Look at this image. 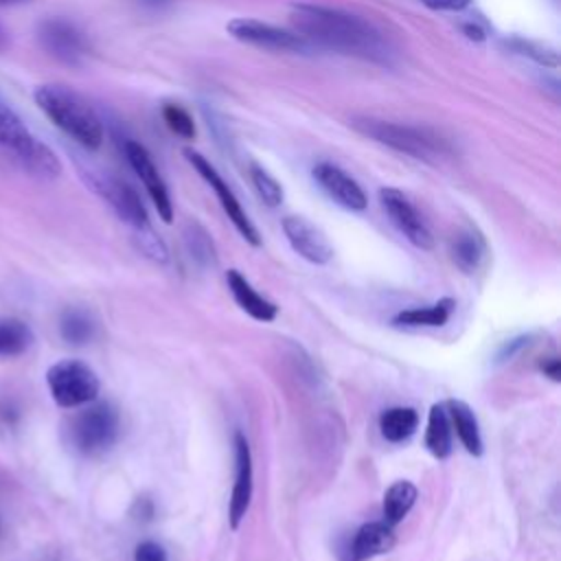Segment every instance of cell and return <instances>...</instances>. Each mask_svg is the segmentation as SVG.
Segmentation results:
<instances>
[{
    "label": "cell",
    "instance_id": "obj_1",
    "mask_svg": "<svg viewBox=\"0 0 561 561\" xmlns=\"http://www.w3.org/2000/svg\"><path fill=\"white\" fill-rule=\"evenodd\" d=\"M291 26L311 46L316 44L381 66H392L394 61V48L383 33L348 11L300 2L291 7Z\"/></svg>",
    "mask_w": 561,
    "mask_h": 561
},
{
    "label": "cell",
    "instance_id": "obj_2",
    "mask_svg": "<svg viewBox=\"0 0 561 561\" xmlns=\"http://www.w3.org/2000/svg\"><path fill=\"white\" fill-rule=\"evenodd\" d=\"M33 99L37 107L53 121V125L70 136L77 145L88 151L101 147L103 123L81 94L59 83H44L35 88Z\"/></svg>",
    "mask_w": 561,
    "mask_h": 561
},
{
    "label": "cell",
    "instance_id": "obj_3",
    "mask_svg": "<svg viewBox=\"0 0 561 561\" xmlns=\"http://www.w3.org/2000/svg\"><path fill=\"white\" fill-rule=\"evenodd\" d=\"M351 127L383 147H390L423 162H438L440 158L451 153L449 142L427 127H414L373 116H355L351 118Z\"/></svg>",
    "mask_w": 561,
    "mask_h": 561
},
{
    "label": "cell",
    "instance_id": "obj_4",
    "mask_svg": "<svg viewBox=\"0 0 561 561\" xmlns=\"http://www.w3.org/2000/svg\"><path fill=\"white\" fill-rule=\"evenodd\" d=\"M0 149L35 178L55 180L61 173V162L50 147L39 142L22 118L4 103H0Z\"/></svg>",
    "mask_w": 561,
    "mask_h": 561
},
{
    "label": "cell",
    "instance_id": "obj_5",
    "mask_svg": "<svg viewBox=\"0 0 561 561\" xmlns=\"http://www.w3.org/2000/svg\"><path fill=\"white\" fill-rule=\"evenodd\" d=\"M70 440L77 451L96 456L107 451L121 432L118 410L107 401H92L70 421Z\"/></svg>",
    "mask_w": 561,
    "mask_h": 561
},
{
    "label": "cell",
    "instance_id": "obj_6",
    "mask_svg": "<svg viewBox=\"0 0 561 561\" xmlns=\"http://www.w3.org/2000/svg\"><path fill=\"white\" fill-rule=\"evenodd\" d=\"M53 401L59 408H79L96 401L101 381L96 373L79 359H61L46 373Z\"/></svg>",
    "mask_w": 561,
    "mask_h": 561
},
{
    "label": "cell",
    "instance_id": "obj_7",
    "mask_svg": "<svg viewBox=\"0 0 561 561\" xmlns=\"http://www.w3.org/2000/svg\"><path fill=\"white\" fill-rule=\"evenodd\" d=\"M184 156L186 160L193 164V169L202 175V180L215 191L224 213L228 215V219L234 224V228L239 230V234L250 243V245H261V234L259 230L254 228V224L250 221V217L245 215L243 206L239 204L237 195L232 193V188L224 182V178L219 175V171L210 164V160H206L199 151H193V149H184Z\"/></svg>",
    "mask_w": 561,
    "mask_h": 561
},
{
    "label": "cell",
    "instance_id": "obj_8",
    "mask_svg": "<svg viewBox=\"0 0 561 561\" xmlns=\"http://www.w3.org/2000/svg\"><path fill=\"white\" fill-rule=\"evenodd\" d=\"M83 178L112 206V210L134 230L149 226V217L140 195L125 180H118L103 171H85Z\"/></svg>",
    "mask_w": 561,
    "mask_h": 561
},
{
    "label": "cell",
    "instance_id": "obj_9",
    "mask_svg": "<svg viewBox=\"0 0 561 561\" xmlns=\"http://www.w3.org/2000/svg\"><path fill=\"white\" fill-rule=\"evenodd\" d=\"M226 28L234 39L259 46V48L280 50V53H309L311 50V44L305 37H300L298 33L272 26L261 20L234 18L228 22Z\"/></svg>",
    "mask_w": 561,
    "mask_h": 561
},
{
    "label": "cell",
    "instance_id": "obj_10",
    "mask_svg": "<svg viewBox=\"0 0 561 561\" xmlns=\"http://www.w3.org/2000/svg\"><path fill=\"white\" fill-rule=\"evenodd\" d=\"M379 202H381L386 215L390 217V221L412 245H416L421 250L434 248V234H432L430 226L425 224V219L421 217V213L416 210V206L410 202V197L405 193H401L399 188L386 186L379 191Z\"/></svg>",
    "mask_w": 561,
    "mask_h": 561
},
{
    "label": "cell",
    "instance_id": "obj_11",
    "mask_svg": "<svg viewBox=\"0 0 561 561\" xmlns=\"http://www.w3.org/2000/svg\"><path fill=\"white\" fill-rule=\"evenodd\" d=\"M123 153H125L129 167L134 169V173H136V175L140 178V182L145 184V188H147V193H149V197H151V202H153L158 215L162 217V221L171 224V221H173L171 195H169V188H167V184H164V180H162L158 167L153 164L149 151H147L140 142H136V140H131V138H125V142H123Z\"/></svg>",
    "mask_w": 561,
    "mask_h": 561
},
{
    "label": "cell",
    "instance_id": "obj_12",
    "mask_svg": "<svg viewBox=\"0 0 561 561\" xmlns=\"http://www.w3.org/2000/svg\"><path fill=\"white\" fill-rule=\"evenodd\" d=\"M280 226L294 252L300 254L305 261L313 265H327L333 259V248L327 234L318 226H313L309 219L298 215H287L283 217Z\"/></svg>",
    "mask_w": 561,
    "mask_h": 561
},
{
    "label": "cell",
    "instance_id": "obj_13",
    "mask_svg": "<svg viewBox=\"0 0 561 561\" xmlns=\"http://www.w3.org/2000/svg\"><path fill=\"white\" fill-rule=\"evenodd\" d=\"M234 462H237V471H234V484H232V495L228 506V522L232 530H237L245 519V513L252 502V491H254L252 451H250L248 438L241 432L234 434Z\"/></svg>",
    "mask_w": 561,
    "mask_h": 561
},
{
    "label": "cell",
    "instance_id": "obj_14",
    "mask_svg": "<svg viewBox=\"0 0 561 561\" xmlns=\"http://www.w3.org/2000/svg\"><path fill=\"white\" fill-rule=\"evenodd\" d=\"M37 37L48 55L68 66H79L85 57V39L79 28L66 20L53 18L39 24Z\"/></svg>",
    "mask_w": 561,
    "mask_h": 561
},
{
    "label": "cell",
    "instance_id": "obj_15",
    "mask_svg": "<svg viewBox=\"0 0 561 561\" xmlns=\"http://www.w3.org/2000/svg\"><path fill=\"white\" fill-rule=\"evenodd\" d=\"M311 173H313V180L320 184V188L346 210H364L368 206V197L364 188L337 164L318 162Z\"/></svg>",
    "mask_w": 561,
    "mask_h": 561
},
{
    "label": "cell",
    "instance_id": "obj_16",
    "mask_svg": "<svg viewBox=\"0 0 561 561\" xmlns=\"http://www.w3.org/2000/svg\"><path fill=\"white\" fill-rule=\"evenodd\" d=\"M394 541H397L394 530L383 519L366 522L353 533V537L344 550V554H346L344 561H368L373 557L386 554L394 548Z\"/></svg>",
    "mask_w": 561,
    "mask_h": 561
},
{
    "label": "cell",
    "instance_id": "obj_17",
    "mask_svg": "<svg viewBox=\"0 0 561 561\" xmlns=\"http://www.w3.org/2000/svg\"><path fill=\"white\" fill-rule=\"evenodd\" d=\"M226 283H228V289L234 298V302L254 320L259 322H272L276 316H278V307L267 300L265 296H261L252 283L239 272V270H228L226 274Z\"/></svg>",
    "mask_w": 561,
    "mask_h": 561
},
{
    "label": "cell",
    "instance_id": "obj_18",
    "mask_svg": "<svg viewBox=\"0 0 561 561\" xmlns=\"http://www.w3.org/2000/svg\"><path fill=\"white\" fill-rule=\"evenodd\" d=\"M445 410H447V416H449V423H451V432H456L462 447L471 456H482L484 443H482L480 425H478V419H476L473 410L460 399L445 401Z\"/></svg>",
    "mask_w": 561,
    "mask_h": 561
},
{
    "label": "cell",
    "instance_id": "obj_19",
    "mask_svg": "<svg viewBox=\"0 0 561 561\" xmlns=\"http://www.w3.org/2000/svg\"><path fill=\"white\" fill-rule=\"evenodd\" d=\"M456 311V300L445 296L427 307H410L401 309L390 318L394 327H443Z\"/></svg>",
    "mask_w": 561,
    "mask_h": 561
},
{
    "label": "cell",
    "instance_id": "obj_20",
    "mask_svg": "<svg viewBox=\"0 0 561 561\" xmlns=\"http://www.w3.org/2000/svg\"><path fill=\"white\" fill-rule=\"evenodd\" d=\"M449 254L454 265L465 272V274H473L480 270V265L486 259V243L482 239V234L478 230H460L449 245Z\"/></svg>",
    "mask_w": 561,
    "mask_h": 561
},
{
    "label": "cell",
    "instance_id": "obj_21",
    "mask_svg": "<svg viewBox=\"0 0 561 561\" xmlns=\"http://www.w3.org/2000/svg\"><path fill=\"white\" fill-rule=\"evenodd\" d=\"M419 497V489L410 482V480H397L392 482L386 493H383V502H381V515L383 522L388 526H397L405 519V515L412 511L414 502Z\"/></svg>",
    "mask_w": 561,
    "mask_h": 561
},
{
    "label": "cell",
    "instance_id": "obj_22",
    "mask_svg": "<svg viewBox=\"0 0 561 561\" xmlns=\"http://www.w3.org/2000/svg\"><path fill=\"white\" fill-rule=\"evenodd\" d=\"M451 423L445 410V403H434L427 414V430H425V447L427 451L445 460L451 454Z\"/></svg>",
    "mask_w": 561,
    "mask_h": 561
},
{
    "label": "cell",
    "instance_id": "obj_23",
    "mask_svg": "<svg viewBox=\"0 0 561 561\" xmlns=\"http://www.w3.org/2000/svg\"><path fill=\"white\" fill-rule=\"evenodd\" d=\"M419 427V412L408 405H394L379 414V432L388 443L408 440Z\"/></svg>",
    "mask_w": 561,
    "mask_h": 561
},
{
    "label": "cell",
    "instance_id": "obj_24",
    "mask_svg": "<svg viewBox=\"0 0 561 561\" xmlns=\"http://www.w3.org/2000/svg\"><path fill=\"white\" fill-rule=\"evenodd\" d=\"M35 342L33 329L18 318H0V357H15Z\"/></svg>",
    "mask_w": 561,
    "mask_h": 561
},
{
    "label": "cell",
    "instance_id": "obj_25",
    "mask_svg": "<svg viewBox=\"0 0 561 561\" xmlns=\"http://www.w3.org/2000/svg\"><path fill=\"white\" fill-rule=\"evenodd\" d=\"M59 331H61V337L68 344L81 346V344L92 340V335H94V320H92V316L88 311L72 307V309L64 311L61 322H59Z\"/></svg>",
    "mask_w": 561,
    "mask_h": 561
},
{
    "label": "cell",
    "instance_id": "obj_26",
    "mask_svg": "<svg viewBox=\"0 0 561 561\" xmlns=\"http://www.w3.org/2000/svg\"><path fill=\"white\" fill-rule=\"evenodd\" d=\"M184 243L188 254L199 263V265H215V248L208 237V232L199 224H188L184 228Z\"/></svg>",
    "mask_w": 561,
    "mask_h": 561
},
{
    "label": "cell",
    "instance_id": "obj_27",
    "mask_svg": "<svg viewBox=\"0 0 561 561\" xmlns=\"http://www.w3.org/2000/svg\"><path fill=\"white\" fill-rule=\"evenodd\" d=\"M250 180L259 193V197L267 204V206H280L283 204V186L276 182V178L263 169L256 162H250Z\"/></svg>",
    "mask_w": 561,
    "mask_h": 561
},
{
    "label": "cell",
    "instance_id": "obj_28",
    "mask_svg": "<svg viewBox=\"0 0 561 561\" xmlns=\"http://www.w3.org/2000/svg\"><path fill=\"white\" fill-rule=\"evenodd\" d=\"M162 118H164L167 127L175 136H180L184 140H193L195 138V123H193L191 114L184 107H180L175 103H164L162 105Z\"/></svg>",
    "mask_w": 561,
    "mask_h": 561
},
{
    "label": "cell",
    "instance_id": "obj_29",
    "mask_svg": "<svg viewBox=\"0 0 561 561\" xmlns=\"http://www.w3.org/2000/svg\"><path fill=\"white\" fill-rule=\"evenodd\" d=\"M136 232H138V248H140V252H145V256H149L151 261H158V263H164L169 259L164 241L151 230V226L140 228Z\"/></svg>",
    "mask_w": 561,
    "mask_h": 561
},
{
    "label": "cell",
    "instance_id": "obj_30",
    "mask_svg": "<svg viewBox=\"0 0 561 561\" xmlns=\"http://www.w3.org/2000/svg\"><path fill=\"white\" fill-rule=\"evenodd\" d=\"M511 46L517 50V53H522V55H526V57H530V59H535L537 64H543V66H557L559 64V59H557V53L552 50V48H546V46H541V44H535V42H528V39H513L511 42Z\"/></svg>",
    "mask_w": 561,
    "mask_h": 561
},
{
    "label": "cell",
    "instance_id": "obj_31",
    "mask_svg": "<svg viewBox=\"0 0 561 561\" xmlns=\"http://www.w3.org/2000/svg\"><path fill=\"white\" fill-rule=\"evenodd\" d=\"M134 561H169V554L158 541H142L134 550Z\"/></svg>",
    "mask_w": 561,
    "mask_h": 561
},
{
    "label": "cell",
    "instance_id": "obj_32",
    "mask_svg": "<svg viewBox=\"0 0 561 561\" xmlns=\"http://www.w3.org/2000/svg\"><path fill=\"white\" fill-rule=\"evenodd\" d=\"M421 2L436 11H462L469 7V0H421Z\"/></svg>",
    "mask_w": 561,
    "mask_h": 561
},
{
    "label": "cell",
    "instance_id": "obj_33",
    "mask_svg": "<svg viewBox=\"0 0 561 561\" xmlns=\"http://www.w3.org/2000/svg\"><path fill=\"white\" fill-rule=\"evenodd\" d=\"M528 335H519V337H515V340H511V342H506L502 348H500V353H497V359H511L517 351H522L524 346H528Z\"/></svg>",
    "mask_w": 561,
    "mask_h": 561
},
{
    "label": "cell",
    "instance_id": "obj_34",
    "mask_svg": "<svg viewBox=\"0 0 561 561\" xmlns=\"http://www.w3.org/2000/svg\"><path fill=\"white\" fill-rule=\"evenodd\" d=\"M541 373L546 377H550L552 381H559L561 379V362H559V357H546L541 362Z\"/></svg>",
    "mask_w": 561,
    "mask_h": 561
},
{
    "label": "cell",
    "instance_id": "obj_35",
    "mask_svg": "<svg viewBox=\"0 0 561 561\" xmlns=\"http://www.w3.org/2000/svg\"><path fill=\"white\" fill-rule=\"evenodd\" d=\"M460 28H462V33H465L469 39H476V42H482V39H484V31H482L478 24H471V22H469V24H462Z\"/></svg>",
    "mask_w": 561,
    "mask_h": 561
},
{
    "label": "cell",
    "instance_id": "obj_36",
    "mask_svg": "<svg viewBox=\"0 0 561 561\" xmlns=\"http://www.w3.org/2000/svg\"><path fill=\"white\" fill-rule=\"evenodd\" d=\"M7 46H9V33H7L4 26L0 24V53H2Z\"/></svg>",
    "mask_w": 561,
    "mask_h": 561
},
{
    "label": "cell",
    "instance_id": "obj_37",
    "mask_svg": "<svg viewBox=\"0 0 561 561\" xmlns=\"http://www.w3.org/2000/svg\"><path fill=\"white\" fill-rule=\"evenodd\" d=\"M20 2H28V0H0V4H20Z\"/></svg>",
    "mask_w": 561,
    "mask_h": 561
}]
</instances>
